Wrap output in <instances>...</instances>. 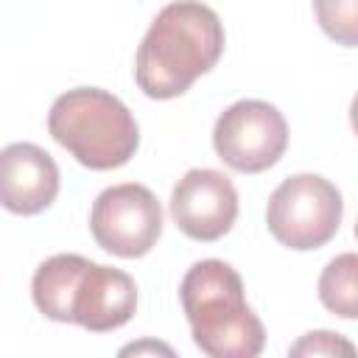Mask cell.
<instances>
[{"instance_id": "obj_8", "label": "cell", "mask_w": 358, "mask_h": 358, "mask_svg": "<svg viewBox=\"0 0 358 358\" xmlns=\"http://www.w3.org/2000/svg\"><path fill=\"white\" fill-rule=\"evenodd\" d=\"M59 196V168L34 143H11L0 154V201L8 213L36 215Z\"/></svg>"}, {"instance_id": "obj_2", "label": "cell", "mask_w": 358, "mask_h": 358, "mask_svg": "<svg viewBox=\"0 0 358 358\" xmlns=\"http://www.w3.org/2000/svg\"><path fill=\"white\" fill-rule=\"evenodd\" d=\"M182 310L193 341L213 358H255L266 344V330L246 305L241 274L224 260H199L179 285Z\"/></svg>"}, {"instance_id": "obj_14", "label": "cell", "mask_w": 358, "mask_h": 358, "mask_svg": "<svg viewBox=\"0 0 358 358\" xmlns=\"http://www.w3.org/2000/svg\"><path fill=\"white\" fill-rule=\"evenodd\" d=\"M350 123H352V131L358 134V95H355L352 103H350Z\"/></svg>"}, {"instance_id": "obj_7", "label": "cell", "mask_w": 358, "mask_h": 358, "mask_svg": "<svg viewBox=\"0 0 358 358\" xmlns=\"http://www.w3.org/2000/svg\"><path fill=\"white\" fill-rule=\"evenodd\" d=\"M171 218L193 241H218L238 218V190L227 173L193 168L171 193Z\"/></svg>"}, {"instance_id": "obj_11", "label": "cell", "mask_w": 358, "mask_h": 358, "mask_svg": "<svg viewBox=\"0 0 358 358\" xmlns=\"http://www.w3.org/2000/svg\"><path fill=\"white\" fill-rule=\"evenodd\" d=\"M319 299L322 305L341 316L358 319V255H336L319 274Z\"/></svg>"}, {"instance_id": "obj_4", "label": "cell", "mask_w": 358, "mask_h": 358, "mask_svg": "<svg viewBox=\"0 0 358 358\" xmlns=\"http://www.w3.org/2000/svg\"><path fill=\"white\" fill-rule=\"evenodd\" d=\"M344 201L338 187L319 173H294L268 196L266 224L277 243L308 252L324 246L341 224Z\"/></svg>"}, {"instance_id": "obj_3", "label": "cell", "mask_w": 358, "mask_h": 358, "mask_svg": "<svg viewBox=\"0 0 358 358\" xmlns=\"http://www.w3.org/2000/svg\"><path fill=\"white\" fill-rule=\"evenodd\" d=\"M48 131L92 171L126 165L140 145L134 115L120 98L98 87H78L59 95L48 115Z\"/></svg>"}, {"instance_id": "obj_5", "label": "cell", "mask_w": 358, "mask_h": 358, "mask_svg": "<svg viewBox=\"0 0 358 358\" xmlns=\"http://www.w3.org/2000/svg\"><path fill=\"white\" fill-rule=\"evenodd\" d=\"M213 145L218 159L232 171L260 173L277 165L285 154L288 123L274 103L246 98L218 115Z\"/></svg>"}, {"instance_id": "obj_1", "label": "cell", "mask_w": 358, "mask_h": 358, "mask_svg": "<svg viewBox=\"0 0 358 358\" xmlns=\"http://www.w3.org/2000/svg\"><path fill=\"white\" fill-rule=\"evenodd\" d=\"M224 53V25L199 0H173L151 20L134 59L137 87L157 101L179 98L215 67Z\"/></svg>"}, {"instance_id": "obj_10", "label": "cell", "mask_w": 358, "mask_h": 358, "mask_svg": "<svg viewBox=\"0 0 358 358\" xmlns=\"http://www.w3.org/2000/svg\"><path fill=\"white\" fill-rule=\"evenodd\" d=\"M90 263L92 260L81 255H53L45 263H39L31 280V296L39 313H45L53 322L73 324V296Z\"/></svg>"}, {"instance_id": "obj_12", "label": "cell", "mask_w": 358, "mask_h": 358, "mask_svg": "<svg viewBox=\"0 0 358 358\" xmlns=\"http://www.w3.org/2000/svg\"><path fill=\"white\" fill-rule=\"evenodd\" d=\"M316 22L344 48H358V0H313Z\"/></svg>"}, {"instance_id": "obj_15", "label": "cell", "mask_w": 358, "mask_h": 358, "mask_svg": "<svg viewBox=\"0 0 358 358\" xmlns=\"http://www.w3.org/2000/svg\"><path fill=\"white\" fill-rule=\"evenodd\" d=\"M355 238H358V221H355Z\"/></svg>"}, {"instance_id": "obj_9", "label": "cell", "mask_w": 358, "mask_h": 358, "mask_svg": "<svg viewBox=\"0 0 358 358\" xmlns=\"http://www.w3.org/2000/svg\"><path fill=\"white\" fill-rule=\"evenodd\" d=\"M134 280L120 268L90 263L73 296V324H81L90 333H109L115 327H123L134 316Z\"/></svg>"}, {"instance_id": "obj_6", "label": "cell", "mask_w": 358, "mask_h": 358, "mask_svg": "<svg viewBox=\"0 0 358 358\" xmlns=\"http://www.w3.org/2000/svg\"><path fill=\"white\" fill-rule=\"evenodd\" d=\"M90 232L109 255L143 257L162 235V207L145 185H112L92 201Z\"/></svg>"}, {"instance_id": "obj_13", "label": "cell", "mask_w": 358, "mask_h": 358, "mask_svg": "<svg viewBox=\"0 0 358 358\" xmlns=\"http://www.w3.org/2000/svg\"><path fill=\"white\" fill-rule=\"evenodd\" d=\"M291 355H355V347L330 330H316L302 336L291 350Z\"/></svg>"}]
</instances>
